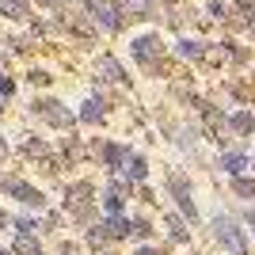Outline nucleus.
Instances as JSON below:
<instances>
[{
	"label": "nucleus",
	"mask_w": 255,
	"mask_h": 255,
	"mask_svg": "<svg viewBox=\"0 0 255 255\" xmlns=\"http://www.w3.org/2000/svg\"><path fill=\"white\" fill-rule=\"evenodd\" d=\"M225 168L233 171V175H236V171H244V156H225Z\"/></svg>",
	"instance_id": "f257e3e1"
},
{
	"label": "nucleus",
	"mask_w": 255,
	"mask_h": 255,
	"mask_svg": "<svg viewBox=\"0 0 255 255\" xmlns=\"http://www.w3.org/2000/svg\"><path fill=\"white\" fill-rule=\"evenodd\" d=\"M179 53L183 57H198V42H179Z\"/></svg>",
	"instance_id": "f03ea898"
},
{
	"label": "nucleus",
	"mask_w": 255,
	"mask_h": 255,
	"mask_svg": "<svg viewBox=\"0 0 255 255\" xmlns=\"http://www.w3.org/2000/svg\"><path fill=\"white\" fill-rule=\"evenodd\" d=\"M23 11V0H8V4H4V15H19Z\"/></svg>",
	"instance_id": "7ed1b4c3"
},
{
	"label": "nucleus",
	"mask_w": 255,
	"mask_h": 255,
	"mask_svg": "<svg viewBox=\"0 0 255 255\" xmlns=\"http://www.w3.org/2000/svg\"><path fill=\"white\" fill-rule=\"evenodd\" d=\"M236 191H240V194H255V183L252 179H240V183H236Z\"/></svg>",
	"instance_id": "20e7f679"
},
{
	"label": "nucleus",
	"mask_w": 255,
	"mask_h": 255,
	"mask_svg": "<svg viewBox=\"0 0 255 255\" xmlns=\"http://www.w3.org/2000/svg\"><path fill=\"white\" fill-rule=\"evenodd\" d=\"M84 118H88V122H96V118H99V103H88V111H84Z\"/></svg>",
	"instance_id": "39448f33"
},
{
	"label": "nucleus",
	"mask_w": 255,
	"mask_h": 255,
	"mask_svg": "<svg viewBox=\"0 0 255 255\" xmlns=\"http://www.w3.org/2000/svg\"><path fill=\"white\" fill-rule=\"evenodd\" d=\"M8 92H11V80H8V76H0V96H8Z\"/></svg>",
	"instance_id": "423d86ee"
},
{
	"label": "nucleus",
	"mask_w": 255,
	"mask_h": 255,
	"mask_svg": "<svg viewBox=\"0 0 255 255\" xmlns=\"http://www.w3.org/2000/svg\"><path fill=\"white\" fill-rule=\"evenodd\" d=\"M252 221H255V213H252Z\"/></svg>",
	"instance_id": "0eeeda50"
}]
</instances>
